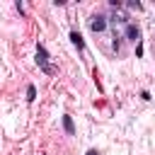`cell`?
<instances>
[{"instance_id":"6da1fadb","label":"cell","mask_w":155,"mask_h":155,"mask_svg":"<svg viewBox=\"0 0 155 155\" xmlns=\"http://www.w3.org/2000/svg\"><path fill=\"white\" fill-rule=\"evenodd\" d=\"M36 63H39V68H41L44 73H48V75L53 73V68H51V63H48V53H46V48H44L41 44L36 46Z\"/></svg>"},{"instance_id":"7a4b0ae2","label":"cell","mask_w":155,"mask_h":155,"mask_svg":"<svg viewBox=\"0 0 155 155\" xmlns=\"http://www.w3.org/2000/svg\"><path fill=\"white\" fill-rule=\"evenodd\" d=\"M107 24H109V22H107V17H104V15H94V17L90 19V29H92L94 34L104 31V29H107Z\"/></svg>"},{"instance_id":"3957f363","label":"cell","mask_w":155,"mask_h":155,"mask_svg":"<svg viewBox=\"0 0 155 155\" xmlns=\"http://www.w3.org/2000/svg\"><path fill=\"white\" fill-rule=\"evenodd\" d=\"M124 34H126L128 41H140V27H138V24H131V22H128Z\"/></svg>"},{"instance_id":"277c9868","label":"cell","mask_w":155,"mask_h":155,"mask_svg":"<svg viewBox=\"0 0 155 155\" xmlns=\"http://www.w3.org/2000/svg\"><path fill=\"white\" fill-rule=\"evenodd\" d=\"M70 41H73V46H78V51L85 48V41H82V36H80L78 31H70Z\"/></svg>"},{"instance_id":"5b68a950","label":"cell","mask_w":155,"mask_h":155,"mask_svg":"<svg viewBox=\"0 0 155 155\" xmlns=\"http://www.w3.org/2000/svg\"><path fill=\"white\" fill-rule=\"evenodd\" d=\"M63 128H65V133H75V126H73V119L70 116H63Z\"/></svg>"},{"instance_id":"8992f818","label":"cell","mask_w":155,"mask_h":155,"mask_svg":"<svg viewBox=\"0 0 155 155\" xmlns=\"http://www.w3.org/2000/svg\"><path fill=\"white\" fill-rule=\"evenodd\" d=\"M34 99H36V87L29 85V87H27V102H34Z\"/></svg>"},{"instance_id":"52a82bcc","label":"cell","mask_w":155,"mask_h":155,"mask_svg":"<svg viewBox=\"0 0 155 155\" xmlns=\"http://www.w3.org/2000/svg\"><path fill=\"white\" fill-rule=\"evenodd\" d=\"M136 56H143V44L138 41V46H136Z\"/></svg>"},{"instance_id":"ba28073f","label":"cell","mask_w":155,"mask_h":155,"mask_svg":"<svg viewBox=\"0 0 155 155\" xmlns=\"http://www.w3.org/2000/svg\"><path fill=\"white\" fill-rule=\"evenodd\" d=\"M85 155H99V153H97V150H87Z\"/></svg>"}]
</instances>
